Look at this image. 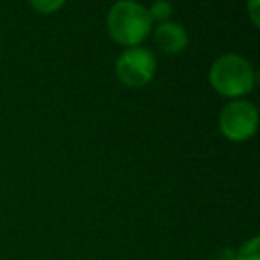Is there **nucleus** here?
Listing matches in <instances>:
<instances>
[{
    "instance_id": "obj_1",
    "label": "nucleus",
    "mask_w": 260,
    "mask_h": 260,
    "mask_svg": "<svg viewBox=\"0 0 260 260\" xmlns=\"http://www.w3.org/2000/svg\"><path fill=\"white\" fill-rule=\"evenodd\" d=\"M107 29L111 38L123 47L134 48L146 40L152 29L148 11L139 2H116L107 15Z\"/></svg>"
},
{
    "instance_id": "obj_2",
    "label": "nucleus",
    "mask_w": 260,
    "mask_h": 260,
    "mask_svg": "<svg viewBox=\"0 0 260 260\" xmlns=\"http://www.w3.org/2000/svg\"><path fill=\"white\" fill-rule=\"evenodd\" d=\"M210 86L219 94L239 98L248 94L255 86V72L251 62L239 54H224L210 66Z\"/></svg>"
},
{
    "instance_id": "obj_3",
    "label": "nucleus",
    "mask_w": 260,
    "mask_h": 260,
    "mask_svg": "<svg viewBox=\"0 0 260 260\" xmlns=\"http://www.w3.org/2000/svg\"><path fill=\"white\" fill-rule=\"evenodd\" d=\"M258 111L248 100H232L223 107L219 114L221 134L232 143L248 141L256 132Z\"/></svg>"
},
{
    "instance_id": "obj_4",
    "label": "nucleus",
    "mask_w": 260,
    "mask_h": 260,
    "mask_svg": "<svg viewBox=\"0 0 260 260\" xmlns=\"http://www.w3.org/2000/svg\"><path fill=\"white\" fill-rule=\"evenodd\" d=\"M157 59L148 48L134 47L125 50L116 61V75L125 86L143 87L153 79Z\"/></svg>"
},
{
    "instance_id": "obj_5",
    "label": "nucleus",
    "mask_w": 260,
    "mask_h": 260,
    "mask_svg": "<svg viewBox=\"0 0 260 260\" xmlns=\"http://www.w3.org/2000/svg\"><path fill=\"white\" fill-rule=\"evenodd\" d=\"M153 38H155L157 47L166 54H178L189 43L187 30L184 29V25L177 22H166L157 25Z\"/></svg>"
},
{
    "instance_id": "obj_6",
    "label": "nucleus",
    "mask_w": 260,
    "mask_h": 260,
    "mask_svg": "<svg viewBox=\"0 0 260 260\" xmlns=\"http://www.w3.org/2000/svg\"><path fill=\"white\" fill-rule=\"evenodd\" d=\"M146 11H148L150 20L157 22L160 25V23L170 22L171 15H173V6H171L168 0H159V2H153Z\"/></svg>"
},
{
    "instance_id": "obj_7",
    "label": "nucleus",
    "mask_w": 260,
    "mask_h": 260,
    "mask_svg": "<svg viewBox=\"0 0 260 260\" xmlns=\"http://www.w3.org/2000/svg\"><path fill=\"white\" fill-rule=\"evenodd\" d=\"M234 260H260V237L255 235L253 239L246 241L241 246L237 253L234 255Z\"/></svg>"
},
{
    "instance_id": "obj_8",
    "label": "nucleus",
    "mask_w": 260,
    "mask_h": 260,
    "mask_svg": "<svg viewBox=\"0 0 260 260\" xmlns=\"http://www.w3.org/2000/svg\"><path fill=\"white\" fill-rule=\"evenodd\" d=\"M62 6H64V2H61V0H34V2H30V8L40 11L41 15H52Z\"/></svg>"
},
{
    "instance_id": "obj_9",
    "label": "nucleus",
    "mask_w": 260,
    "mask_h": 260,
    "mask_svg": "<svg viewBox=\"0 0 260 260\" xmlns=\"http://www.w3.org/2000/svg\"><path fill=\"white\" fill-rule=\"evenodd\" d=\"M260 8V2L258 0H251L248 4V11H249V18H251V22H253V25L255 27H258L260 25V20H258V11L256 9Z\"/></svg>"
}]
</instances>
